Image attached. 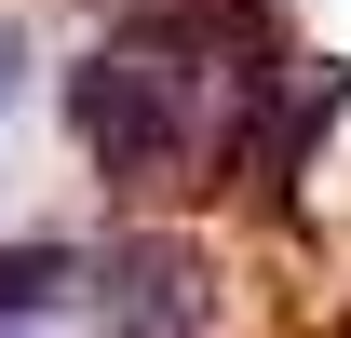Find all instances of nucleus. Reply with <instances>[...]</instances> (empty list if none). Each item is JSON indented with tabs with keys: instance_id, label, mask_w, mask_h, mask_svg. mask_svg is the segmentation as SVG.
<instances>
[{
	"instance_id": "nucleus-1",
	"label": "nucleus",
	"mask_w": 351,
	"mask_h": 338,
	"mask_svg": "<svg viewBox=\"0 0 351 338\" xmlns=\"http://www.w3.org/2000/svg\"><path fill=\"white\" fill-rule=\"evenodd\" d=\"M82 135H95V149H108L122 176L176 163V149H189V68H176L162 41L95 54V68H82Z\"/></svg>"
},
{
	"instance_id": "nucleus-2",
	"label": "nucleus",
	"mask_w": 351,
	"mask_h": 338,
	"mask_svg": "<svg viewBox=\"0 0 351 338\" xmlns=\"http://www.w3.org/2000/svg\"><path fill=\"white\" fill-rule=\"evenodd\" d=\"M217 325V271L189 244H122L108 271V338H203Z\"/></svg>"
},
{
	"instance_id": "nucleus-3",
	"label": "nucleus",
	"mask_w": 351,
	"mask_h": 338,
	"mask_svg": "<svg viewBox=\"0 0 351 338\" xmlns=\"http://www.w3.org/2000/svg\"><path fill=\"white\" fill-rule=\"evenodd\" d=\"M54 297H68V257H54V244H14V257H0V325H27V311H54Z\"/></svg>"
},
{
	"instance_id": "nucleus-4",
	"label": "nucleus",
	"mask_w": 351,
	"mask_h": 338,
	"mask_svg": "<svg viewBox=\"0 0 351 338\" xmlns=\"http://www.w3.org/2000/svg\"><path fill=\"white\" fill-rule=\"evenodd\" d=\"M14 82H27V41H14V14H0V95H14Z\"/></svg>"
}]
</instances>
